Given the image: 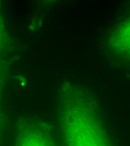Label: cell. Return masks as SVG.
I'll use <instances>...</instances> for the list:
<instances>
[{
	"mask_svg": "<svg viewBox=\"0 0 130 146\" xmlns=\"http://www.w3.org/2000/svg\"><path fill=\"white\" fill-rule=\"evenodd\" d=\"M17 146H53L47 137L38 133H28L19 137Z\"/></svg>",
	"mask_w": 130,
	"mask_h": 146,
	"instance_id": "obj_1",
	"label": "cell"
},
{
	"mask_svg": "<svg viewBox=\"0 0 130 146\" xmlns=\"http://www.w3.org/2000/svg\"><path fill=\"white\" fill-rule=\"evenodd\" d=\"M69 133L65 137L67 146H95V139L96 137H85L84 133L74 132Z\"/></svg>",
	"mask_w": 130,
	"mask_h": 146,
	"instance_id": "obj_2",
	"label": "cell"
}]
</instances>
